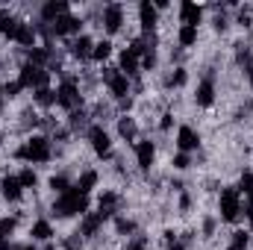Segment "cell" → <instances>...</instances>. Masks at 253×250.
<instances>
[{
    "mask_svg": "<svg viewBox=\"0 0 253 250\" xmlns=\"http://www.w3.org/2000/svg\"><path fill=\"white\" fill-rule=\"evenodd\" d=\"M85 212H88V194H83V191H77V188H71V191L59 194L56 203H53V215H59V218L85 215Z\"/></svg>",
    "mask_w": 253,
    "mask_h": 250,
    "instance_id": "obj_1",
    "label": "cell"
},
{
    "mask_svg": "<svg viewBox=\"0 0 253 250\" xmlns=\"http://www.w3.org/2000/svg\"><path fill=\"white\" fill-rule=\"evenodd\" d=\"M15 156L24 159V162H47L50 159V141L44 135H33L24 147L15 150Z\"/></svg>",
    "mask_w": 253,
    "mask_h": 250,
    "instance_id": "obj_2",
    "label": "cell"
},
{
    "mask_svg": "<svg viewBox=\"0 0 253 250\" xmlns=\"http://www.w3.org/2000/svg\"><path fill=\"white\" fill-rule=\"evenodd\" d=\"M221 218L227 224H236L242 218V194H239V188H224L221 191Z\"/></svg>",
    "mask_w": 253,
    "mask_h": 250,
    "instance_id": "obj_3",
    "label": "cell"
},
{
    "mask_svg": "<svg viewBox=\"0 0 253 250\" xmlns=\"http://www.w3.org/2000/svg\"><path fill=\"white\" fill-rule=\"evenodd\" d=\"M47 80H50V74H47L44 68L30 65V62L21 68V77H18L21 88H47Z\"/></svg>",
    "mask_w": 253,
    "mask_h": 250,
    "instance_id": "obj_4",
    "label": "cell"
},
{
    "mask_svg": "<svg viewBox=\"0 0 253 250\" xmlns=\"http://www.w3.org/2000/svg\"><path fill=\"white\" fill-rule=\"evenodd\" d=\"M103 83L109 85L112 97H118V100H126V94H129V80H126V77L121 74V71H118V68H103Z\"/></svg>",
    "mask_w": 253,
    "mask_h": 250,
    "instance_id": "obj_5",
    "label": "cell"
},
{
    "mask_svg": "<svg viewBox=\"0 0 253 250\" xmlns=\"http://www.w3.org/2000/svg\"><path fill=\"white\" fill-rule=\"evenodd\" d=\"M56 97H59V106H65L68 112H74V109L83 103L80 88H77V83H74V80H62V85L56 88Z\"/></svg>",
    "mask_w": 253,
    "mask_h": 250,
    "instance_id": "obj_6",
    "label": "cell"
},
{
    "mask_svg": "<svg viewBox=\"0 0 253 250\" xmlns=\"http://www.w3.org/2000/svg\"><path fill=\"white\" fill-rule=\"evenodd\" d=\"M138 21H141V30H144L147 36H153V30H156V24H159V9H156L150 0H141V3H138Z\"/></svg>",
    "mask_w": 253,
    "mask_h": 250,
    "instance_id": "obj_7",
    "label": "cell"
},
{
    "mask_svg": "<svg viewBox=\"0 0 253 250\" xmlns=\"http://www.w3.org/2000/svg\"><path fill=\"white\" fill-rule=\"evenodd\" d=\"M88 138H91V147H94V153H97V156H109L112 141H109V132H106L103 126H100V124L88 126Z\"/></svg>",
    "mask_w": 253,
    "mask_h": 250,
    "instance_id": "obj_8",
    "label": "cell"
},
{
    "mask_svg": "<svg viewBox=\"0 0 253 250\" xmlns=\"http://www.w3.org/2000/svg\"><path fill=\"white\" fill-rule=\"evenodd\" d=\"M121 24H124V6L121 3H109L103 9V27H106V33H118Z\"/></svg>",
    "mask_w": 253,
    "mask_h": 250,
    "instance_id": "obj_9",
    "label": "cell"
},
{
    "mask_svg": "<svg viewBox=\"0 0 253 250\" xmlns=\"http://www.w3.org/2000/svg\"><path fill=\"white\" fill-rule=\"evenodd\" d=\"M80 27H83V21L80 18H74V15H62V18H56L53 21V36H71V33H80Z\"/></svg>",
    "mask_w": 253,
    "mask_h": 250,
    "instance_id": "obj_10",
    "label": "cell"
},
{
    "mask_svg": "<svg viewBox=\"0 0 253 250\" xmlns=\"http://www.w3.org/2000/svg\"><path fill=\"white\" fill-rule=\"evenodd\" d=\"M177 147H180V153L197 150V147H200V135H197L191 126H180V132H177Z\"/></svg>",
    "mask_w": 253,
    "mask_h": 250,
    "instance_id": "obj_11",
    "label": "cell"
},
{
    "mask_svg": "<svg viewBox=\"0 0 253 250\" xmlns=\"http://www.w3.org/2000/svg\"><path fill=\"white\" fill-rule=\"evenodd\" d=\"M103 221H106V218H103L100 212H85V215H83V224H80V236H83V239L94 236V233L103 227Z\"/></svg>",
    "mask_w": 253,
    "mask_h": 250,
    "instance_id": "obj_12",
    "label": "cell"
},
{
    "mask_svg": "<svg viewBox=\"0 0 253 250\" xmlns=\"http://www.w3.org/2000/svg\"><path fill=\"white\" fill-rule=\"evenodd\" d=\"M180 18H183V27H197L200 18H203V9L197 3H180Z\"/></svg>",
    "mask_w": 253,
    "mask_h": 250,
    "instance_id": "obj_13",
    "label": "cell"
},
{
    "mask_svg": "<svg viewBox=\"0 0 253 250\" xmlns=\"http://www.w3.org/2000/svg\"><path fill=\"white\" fill-rule=\"evenodd\" d=\"M153 156H156V147H153V141H138L135 144V159H138V168H150L153 165Z\"/></svg>",
    "mask_w": 253,
    "mask_h": 250,
    "instance_id": "obj_14",
    "label": "cell"
},
{
    "mask_svg": "<svg viewBox=\"0 0 253 250\" xmlns=\"http://www.w3.org/2000/svg\"><path fill=\"white\" fill-rule=\"evenodd\" d=\"M0 186H3V197H6V200H12V203H18V200H21L24 186H21V180H18V177H3V180H0Z\"/></svg>",
    "mask_w": 253,
    "mask_h": 250,
    "instance_id": "obj_15",
    "label": "cell"
},
{
    "mask_svg": "<svg viewBox=\"0 0 253 250\" xmlns=\"http://www.w3.org/2000/svg\"><path fill=\"white\" fill-rule=\"evenodd\" d=\"M212 103H215V83L206 77L197 85V106H212Z\"/></svg>",
    "mask_w": 253,
    "mask_h": 250,
    "instance_id": "obj_16",
    "label": "cell"
},
{
    "mask_svg": "<svg viewBox=\"0 0 253 250\" xmlns=\"http://www.w3.org/2000/svg\"><path fill=\"white\" fill-rule=\"evenodd\" d=\"M118 203H121V197H118L115 191H103V194H100V215H103V218H112V215L118 212Z\"/></svg>",
    "mask_w": 253,
    "mask_h": 250,
    "instance_id": "obj_17",
    "label": "cell"
},
{
    "mask_svg": "<svg viewBox=\"0 0 253 250\" xmlns=\"http://www.w3.org/2000/svg\"><path fill=\"white\" fill-rule=\"evenodd\" d=\"M138 68H141L138 56H135V53H129V50H124V53H121V65H118V71L129 80V77H135V74H138Z\"/></svg>",
    "mask_w": 253,
    "mask_h": 250,
    "instance_id": "obj_18",
    "label": "cell"
},
{
    "mask_svg": "<svg viewBox=\"0 0 253 250\" xmlns=\"http://www.w3.org/2000/svg\"><path fill=\"white\" fill-rule=\"evenodd\" d=\"M62 15H68V3H62V0H59V3H56V0H50V3H44V6H42V18H44V21H50V24H53L56 18H62Z\"/></svg>",
    "mask_w": 253,
    "mask_h": 250,
    "instance_id": "obj_19",
    "label": "cell"
},
{
    "mask_svg": "<svg viewBox=\"0 0 253 250\" xmlns=\"http://www.w3.org/2000/svg\"><path fill=\"white\" fill-rule=\"evenodd\" d=\"M15 42L18 44H24V47H33L36 44V27L33 24H18V30H15Z\"/></svg>",
    "mask_w": 253,
    "mask_h": 250,
    "instance_id": "obj_20",
    "label": "cell"
},
{
    "mask_svg": "<svg viewBox=\"0 0 253 250\" xmlns=\"http://www.w3.org/2000/svg\"><path fill=\"white\" fill-rule=\"evenodd\" d=\"M91 50H94V42H91L88 36H80V39H74V44H71V53H74L77 59H88Z\"/></svg>",
    "mask_w": 253,
    "mask_h": 250,
    "instance_id": "obj_21",
    "label": "cell"
},
{
    "mask_svg": "<svg viewBox=\"0 0 253 250\" xmlns=\"http://www.w3.org/2000/svg\"><path fill=\"white\" fill-rule=\"evenodd\" d=\"M30 236H33V239H39V242H50L53 227H50L47 221H36V224H33V230H30Z\"/></svg>",
    "mask_w": 253,
    "mask_h": 250,
    "instance_id": "obj_22",
    "label": "cell"
},
{
    "mask_svg": "<svg viewBox=\"0 0 253 250\" xmlns=\"http://www.w3.org/2000/svg\"><path fill=\"white\" fill-rule=\"evenodd\" d=\"M236 59H239V65H242V68H245V74H248V83H251V88H253V56H251V50L239 47Z\"/></svg>",
    "mask_w": 253,
    "mask_h": 250,
    "instance_id": "obj_23",
    "label": "cell"
},
{
    "mask_svg": "<svg viewBox=\"0 0 253 250\" xmlns=\"http://www.w3.org/2000/svg\"><path fill=\"white\" fill-rule=\"evenodd\" d=\"M36 103L39 106H53V103H59V97H56L53 88H36Z\"/></svg>",
    "mask_w": 253,
    "mask_h": 250,
    "instance_id": "obj_24",
    "label": "cell"
},
{
    "mask_svg": "<svg viewBox=\"0 0 253 250\" xmlns=\"http://www.w3.org/2000/svg\"><path fill=\"white\" fill-rule=\"evenodd\" d=\"M118 132H121V138H126V141H135V132H138V129H135V121L124 115V118L118 121Z\"/></svg>",
    "mask_w": 253,
    "mask_h": 250,
    "instance_id": "obj_25",
    "label": "cell"
},
{
    "mask_svg": "<svg viewBox=\"0 0 253 250\" xmlns=\"http://www.w3.org/2000/svg\"><path fill=\"white\" fill-rule=\"evenodd\" d=\"M109 53H112V42H106V39H103V42H97V44H94V50H91V59H94V62H103Z\"/></svg>",
    "mask_w": 253,
    "mask_h": 250,
    "instance_id": "obj_26",
    "label": "cell"
},
{
    "mask_svg": "<svg viewBox=\"0 0 253 250\" xmlns=\"http://www.w3.org/2000/svg\"><path fill=\"white\" fill-rule=\"evenodd\" d=\"M94 183H97V174H94V171H85V174H83V177H80V183H77V191H83V194H88V191H91V188H94Z\"/></svg>",
    "mask_w": 253,
    "mask_h": 250,
    "instance_id": "obj_27",
    "label": "cell"
},
{
    "mask_svg": "<svg viewBox=\"0 0 253 250\" xmlns=\"http://www.w3.org/2000/svg\"><path fill=\"white\" fill-rule=\"evenodd\" d=\"M194 42H197V27H180V44L191 47Z\"/></svg>",
    "mask_w": 253,
    "mask_h": 250,
    "instance_id": "obj_28",
    "label": "cell"
},
{
    "mask_svg": "<svg viewBox=\"0 0 253 250\" xmlns=\"http://www.w3.org/2000/svg\"><path fill=\"white\" fill-rule=\"evenodd\" d=\"M18 180H21V186L24 188H36V183H39V177H36L33 168H24V171L18 174Z\"/></svg>",
    "mask_w": 253,
    "mask_h": 250,
    "instance_id": "obj_29",
    "label": "cell"
},
{
    "mask_svg": "<svg viewBox=\"0 0 253 250\" xmlns=\"http://www.w3.org/2000/svg\"><path fill=\"white\" fill-rule=\"evenodd\" d=\"M50 188H53V191H56V194H65V191H71V183H68V177H62V174H59V177H53V180H50Z\"/></svg>",
    "mask_w": 253,
    "mask_h": 250,
    "instance_id": "obj_30",
    "label": "cell"
},
{
    "mask_svg": "<svg viewBox=\"0 0 253 250\" xmlns=\"http://www.w3.org/2000/svg\"><path fill=\"white\" fill-rule=\"evenodd\" d=\"M230 248L245 250V248H248V233H245V230H236V233H233V245H230Z\"/></svg>",
    "mask_w": 253,
    "mask_h": 250,
    "instance_id": "obj_31",
    "label": "cell"
},
{
    "mask_svg": "<svg viewBox=\"0 0 253 250\" xmlns=\"http://www.w3.org/2000/svg\"><path fill=\"white\" fill-rule=\"evenodd\" d=\"M115 230H118L121 236H126V233H135V224L126 221V218H118V221H115Z\"/></svg>",
    "mask_w": 253,
    "mask_h": 250,
    "instance_id": "obj_32",
    "label": "cell"
},
{
    "mask_svg": "<svg viewBox=\"0 0 253 250\" xmlns=\"http://www.w3.org/2000/svg\"><path fill=\"white\" fill-rule=\"evenodd\" d=\"M83 124H85V112H83V109H74V112H71V126L80 129Z\"/></svg>",
    "mask_w": 253,
    "mask_h": 250,
    "instance_id": "obj_33",
    "label": "cell"
},
{
    "mask_svg": "<svg viewBox=\"0 0 253 250\" xmlns=\"http://www.w3.org/2000/svg\"><path fill=\"white\" fill-rule=\"evenodd\" d=\"M18 91H21V83H18V80H15V83H6V85H3V97H15Z\"/></svg>",
    "mask_w": 253,
    "mask_h": 250,
    "instance_id": "obj_34",
    "label": "cell"
},
{
    "mask_svg": "<svg viewBox=\"0 0 253 250\" xmlns=\"http://www.w3.org/2000/svg\"><path fill=\"white\" fill-rule=\"evenodd\" d=\"M15 224H18L15 218H3V221H0V233H3V239H6V236L15 230Z\"/></svg>",
    "mask_w": 253,
    "mask_h": 250,
    "instance_id": "obj_35",
    "label": "cell"
},
{
    "mask_svg": "<svg viewBox=\"0 0 253 250\" xmlns=\"http://www.w3.org/2000/svg\"><path fill=\"white\" fill-rule=\"evenodd\" d=\"M189 165H191L189 153H177V156H174V168H180V171H183V168H189Z\"/></svg>",
    "mask_w": 253,
    "mask_h": 250,
    "instance_id": "obj_36",
    "label": "cell"
},
{
    "mask_svg": "<svg viewBox=\"0 0 253 250\" xmlns=\"http://www.w3.org/2000/svg\"><path fill=\"white\" fill-rule=\"evenodd\" d=\"M153 65H156V53L150 50V53H144V56H141V68H144V71H150Z\"/></svg>",
    "mask_w": 253,
    "mask_h": 250,
    "instance_id": "obj_37",
    "label": "cell"
},
{
    "mask_svg": "<svg viewBox=\"0 0 253 250\" xmlns=\"http://www.w3.org/2000/svg\"><path fill=\"white\" fill-rule=\"evenodd\" d=\"M168 83H171V85H183V83H186V71H183V68H177V74H174Z\"/></svg>",
    "mask_w": 253,
    "mask_h": 250,
    "instance_id": "obj_38",
    "label": "cell"
},
{
    "mask_svg": "<svg viewBox=\"0 0 253 250\" xmlns=\"http://www.w3.org/2000/svg\"><path fill=\"white\" fill-rule=\"evenodd\" d=\"M171 118H174V115H171V112H165V115H162V121H159V126H162V129H171Z\"/></svg>",
    "mask_w": 253,
    "mask_h": 250,
    "instance_id": "obj_39",
    "label": "cell"
},
{
    "mask_svg": "<svg viewBox=\"0 0 253 250\" xmlns=\"http://www.w3.org/2000/svg\"><path fill=\"white\" fill-rule=\"evenodd\" d=\"M239 21H242L245 27H251V12H245V9H242V12H239Z\"/></svg>",
    "mask_w": 253,
    "mask_h": 250,
    "instance_id": "obj_40",
    "label": "cell"
},
{
    "mask_svg": "<svg viewBox=\"0 0 253 250\" xmlns=\"http://www.w3.org/2000/svg\"><path fill=\"white\" fill-rule=\"evenodd\" d=\"M203 230H206V236H212V233H215V221H212V218H209V221H206V224H203Z\"/></svg>",
    "mask_w": 253,
    "mask_h": 250,
    "instance_id": "obj_41",
    "label": "cell"
},
{
    "mask_svg": "<svg viewBox=\"0 0 253 250\" xmlns=\"http://www.w3.org/2000/svg\"><path fill=\"white\" fill-rule=\"evenodd\" d=\"M168 250H186V242H171Z\"/></svg>",
    "mask_w": 253,
    "mask_h": 250,
    "instance_id": "obj_42",
    "label": "cell"
},
{
    "mask_svg": "<svg viewBox=\"0 0 253 250\" xmlns=\"http://www.w3.org/2000/svg\"><path fill=\"white\" fill-rule=\"evenodd\" d=\"M126 250H144V245L141 242H132V245H126Z\"/></svg>",
    "mask_w": 253,
    "mask_h": 250,
    "instance_id": "obj_43",
    "label": "cell"
},
{
    "mask_svg": "<svg viewBox=\"0 0 253 250\" xmlns=\"http://www.w3.org/2000/svg\"><path fill=\"white\" fill-rule=\"evenodd\" d=\"M15 250H36L33 245H21V248H15Z\"/></svg>",
    "mask_w": 253,
    "mask_h": 250,
    "instance_id": "obj_44",
    "label": "cell"
},
{
    "mask_svg": "<svg viewBox=\"0 0 253 250\" xmlns=\"http://www.w3.org/2000/svg\"><path fill=\"white\" fill-rule=\"evenodd\" d=\"M0 250H9V242H3V245H0Z\"/></svg>",
    "mask_w": 253,
    "mask_h": 250,
    "instance_id": "obj_45",
    "label": "cell"
},
{
    "mask_svg": "<svg viewBox=\"0 0 253 250\" xmlns=\"http://www.w3.org/2000/svg\"><path fill=\"white\" fill-rule=\"evenodd\" d=\"M0 112H3V94H0Z\"/></svg>",
    "mask_w": 253,
    "mask_h": 250,
    "instance_id": "obj_46",
    "label": "cell"
},
{
    "mask_svg": "<svg viewBox=\"0 0 253 250\" xmlns=\"http://www.w3.org/2000/svg\"><path fill=\"white\" fill-rule=\"evenodd\" d=\"M44 250H56V248H53V245H47V248H44Z\"/></svg>",
    "mask_w": 253,
    "mask_h": 250,
    "instance_id": "obj_47",
    "label": "cell"
},
{
    "mask_svg": "<svg viewBox=\"0 0 253 250\" xmlns=\"http://www.w3.org/2000/svg\"><path fill=\"white\" fill-rule=\"evenodd\" d=\"M3 242H6V239H3V233H0V245H3Z\"/></svg>",
    "mask_w": 253,
    "mask_h": 250,
    "instance_id": "obj_48",
    "label": "cell"
},
{
    "mask_svg": "<svg viewBox=\"0 0 253 250\" xmlns=\"http://www.w3.org/2000/svg\"><path fill=\"white\" fill-rule=\"evenodd\" d=\"M227 250H236V248H227Z\"/></svg>",
    "mask_w": 253,
    "mask_h": 250,
    "instance_id": "obj_49",
    "label": "cell"
}]
</instances>
